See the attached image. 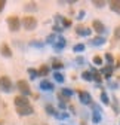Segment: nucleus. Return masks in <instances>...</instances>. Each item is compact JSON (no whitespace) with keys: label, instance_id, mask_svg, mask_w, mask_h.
Masks as SVG:
<instances>
[{"label":"nucleus","instance_id":"obj_1","mask_svg":"<svg viewBox=\"0 0 120 125\" xmlns=\"http://www.w3.org/2000/svg\"><path fill=\"white\" fill-rule=\"evenodd\" d=\"M21 25H22L27 31H31V30H34V28L37 27V20H36L34 17H31V15H27V17L22 18Z\"/></svg>","mask_w":120,"mask_h":125},{"label":"nucleus","instance_id":"obj_2","mask_svg":"<svg viewBox=\"0 0 120 125\" xmlns=\"http://www.w3.org/2000/svg\"><path fill=\"white\" fill-rule=\"evenodd\" d=\"M0 89H2L3 92H12L13 83L10 81V77H8V76H2V77H0Z\"/></svg>","mask_w":120,"mask_h":125},{"label":"nucleus","instance_id":"obj_3","mask_svg":"<svg viewBox=\"0 0 120 125\" xmlns=\"http://www.w3.org/2000/svg\"><path fill=\"white\" fill-rule=\"evenodd\" d=\"M8 27L10 31H18L19 27H21V21L19 18L17 17V15H10V17L8 18Z\"/></svg>","mask_w":120,"mask_h":125},{"label":"nucleus","instance_id":"obj_4","mask_svg":"<svg viewBox=\"0 0 120 125\" xmlns=\"http://www.w3.org/2000/svg\"><path fill=\"white\" fill-rule=\"evenodd\" d=\"M17 88H18V91L21 92V95H24V97H27V95H30V94H31V89H30L28 82L24 81V79H21V81L17 82Z\"/></svg>","mask_w":120,"mask_h":125},{"label":"nucleus","instance_id":"obj_5","mask_svg":"<svg viewBox=\"0 0 120 125\" xmlns=\"http://www.w3.org/2000/svg\"><path fill=\"white\" fill-rule=\"evenodd\" d=\"M17 113L19 116H30V115H33L34 113V109L31 104H28V106H22V107H17Z\"/></svg>","mask_w":120,"mask_h":125},{"label":"nucleus","instance_id":"obj_6","mask_svg":"<svg viewBox=\"0 0 120 125\" xmlns=\"http://www.w3.org/2000/svg\"><path fill=\"white\" fill-rule=\"evenodd\" d=\"M79 98H80V103L85 104V106L92 103V95L89 92H86V91H80L79 92Z\"/></svg>","mask_w":120,"mask_h":125},{"label":"nucleus","instance_id":"obj_7","mask_svg":"<svg viewBox=\"0 0 120 125\" xmlns=\"http://www.w3.org/2000/svg\"><path fill=\"white\" fill-rule=\"evenodd\" d=\"M65 45H67L65 39H64L62 36H59V37H56V42L53 43V49H55V51H62V49L65 48Z\"/></svg>","mask_w":120,"mask_h":125},{"label":"nucleus","instance_id":"obj_8","mask_svg":"<svg viewBox=\"0 0 120 125\" xmlns=\"http://www.w3.org/2000/svg\"><path fill=\"white\" fill-rule=\"evenodd\" d=\"M13 103H15V106L17 107H22V106H28L30 103H28V98L27 97H24V95H17L13 98Z\"/></svg>","mask_w":120,"mask_h":125},{"label":"nucleus","instance_id":"obj_9","mask_svg":"<svg viewBox=\"0 0 120 125\" xmlns=\"http://www.w3.org/2000/svg\"><path fill=\"white\" fill-rule=\"evenodd\" d=\"M92 28L96 31V33H104V31H105V25H104L99 20H94V22H92Z\"/></svg>","mask_w":120,"mask_h":125},{"label":"nucleus","instance_id":"obj_10","mask_svg":"<svg viewBox=\"0 0 120 125\" xmlns=\"http://www.w3.org/2000/svg\"><path fill=\"white\" fill-rule=\"evenodd\" d=\"M39 86H40L42 91H53V83L51 81H48V79H43Z\"/></svg>","mask_w":120,"mask_h":125},{"label":"nucleus","instance_id":"obj_11","mask_svg":"<svg viewBox=\"0 0 120 125\" xmlns=\"http://www.w3.org/2000/svg\"><path fill=\"white\" fill-rule=\"evenodd\" d=\"M0 52H2V55L6 57V58H10L12 57V49L8 46V43H3L2 46H0Z\"/></svg>","mask_w":120,"mask_h":125},{"label":"nucleus","instance_id":"obj_12","mask_svg":"<svg viewBox=\"0 0 120 125\" xmlns=\"http://www.w3.org/2000/svg\"><path fill=\"white\" fill-rule=\"evenodd\" d=\"M105 42H107L105 37H102V36H96V37L91 39V45H92V46H102Z\"/></svg>","mask_w":120,"mask_h":125},{"label":"nucleus","instance_id":"obj_13","mask_svg":"<svg viewBox=\"0 0 120 125\" xmlns=\"http://www.w3.org/2000/svg\"><path fill=\"white\" fill-rule=\"evenodd\" d=\"M113 70H114V66H110V64H108V66H105V67H102V70H101V72H102V74L105 76L107 79H110Z\"/></svg>","mask_w":120,"mask_h":125},{"label":"nucleus","instance_id":"obj_14","mask_svg":"<svg viewBox=\"0 0 120 125\" xmlns=\"http://www.w3.org/2000/svg\"><path fill=\"white\" fill-rule=\"evenodd\" d=\"M91 28H86V27H77L76 28V33L79 34V36H89L91 34Z\"/></svg>","mask_w":120,"mask_h":125},{"label":"nucleus","instance_id":"obj_15","mask_svg":"<svg viewBox=\"0 0 120 125\" xmlns=\"http://www.w3.org/2000/svg\"><path fill=\"white\" fill-rule=\"evenodd\" d=\"M24 9H25V12H36L37 10V5L34 2H30V3H25Z\"/></svg>","mask_w":120,"mask_h":125},{"label":"nucleus","instance_id":"obj_16","mask_svg":"<svg viewBox=\"0 0 120 125\" xmlns=\"http://www.w3.org/2000/svg\"><path fill=\"white\" fill-rule=\"evenodd\" d=\"M110 9L113 10V12H117V13H120V2H110Z\"/></svg>","mask_w":120,"mask_h":125},{"label":"nucleus","instance_id":"obj_17","mask_svg":"<svg viewBox=\"0 0 120 125\" xmlns=\"http://www.w3.org/2000/svg\"><path fill=\"white\" fill-rule=\"evenodd\" d=\"M82 79H83V81H86V82H91V81H94L92 73H91V72H83V73H82Z\"/></svg>","mask_w":120,"mask_h":125},{"label":"nucleus","instance_id":"obj_18","mask_svg":"<svg viewBox=\"0 0 120 125\" xmlns=\"http://www.w3.org/2000/svg\"><path fill=\"white\" fill-rule=\"evenodd\" d=\"M91 73H92V77H94V81H96V82H101V81H102L101 74H99V73H98V72H96V70H95L94 67L91 69Z\"/></svg>","mask_w":120,"mask_h":125},{"label":"nucleus","instance_id":"obj_19","mask_svg":"<svg viewBox=\"0 0 120 125\" xmlns=\"http://www.w3.org/2000/svg\"><path fill=\"white\" fill-rule=\"evenodd\" d=\"M61 95H64L65 98H70V97L73 95V91H71L70 88H62V89H61Z\"/></svg>","mask_w":120,"mask_h":125},{"label":"nucleus","instance_id":"obj_20","mask_svg":"<svg viewBox=\"0 0 120 125\" xmlns=\"http://www.w3.org/2000/svg\"><path fill=\"white\" fill-rule=\"evenodd\" d=\"M53 77H55V81L59 82V83H62V82H64V74H62V73H59V72H53Z\"/></svg>","mask_w":120,"mask_h":125},{"label":"nucleus","instance_id":"obj_21","mask_svg":"<svg viewBox=\"0 0 120 125\" xmlns=\"http://www.w3.org/2000/svg\"><path fill=\"white\" fill-rule=\"evenodd\" d=\"M99 97H101L102 104H110V98H108V95H107V92H105V91H102Z\"/></svg>","mask_w":120,"mask_h":125},{"label":"nucleus","instance_id":"obj_22","mask_svg":"<svg viewBox=\"0 0 120 125\" xmlns=\"http://www.w3.org/2000/svg\"><path fill=\"white\" fill-rule=\"evenodd\" d=\"M49 74V67L48 66H42L39 69V76H48Z\"/></svg>","mask_w":120,"mask_h":125},{"label":"nucleus","instance_id":"obj_23","mask_svg":"<svg viewBox=\"0 0 120 125\" xmlns=\"http://www.w3.org/2000/svg\"><path fill=\"white\" fill-rule=\"evenodd\" d=\"M44 110L48 112V115H52V116H55V115H56L55 107H53V106H51V104H46V107H44Z\"/></svg>","mask_w":120,"mask_h":125},{"label":"nucleus","instance_id":"obj_24","mask_svg":"<svg viewBox=\"0 0 120 125\" xmlns=\"http://www.w3.org/2000/svg\"><path fill=\"white\" fill-rule=\"evenodd\" d=\"M27 72H28V74H30V77H31V79H37V77H39V72H37L36 69H28Z\"/></svg>","mask_w":120,"mask_h":125},{"label":"nucleus","instance_id":"obj_25","mask_svg":"<svg viewBox=\"0 0 120 125\" xmlns=\"http://www.w3.org/2000/svg\"><path fill=\"white\" fill-rule=\"evenodd\" d=\"M73 51H74V52H83V51H85V45H83V43L74 45V46H73Z\"/></svg>","mask_w":120,"mask_h":125},{"label":"nucleus","instance_id":"obj_26","mask_svg":"<svg viewBox=\"0 0 120 125\" xmlns=\"http://www.w3.org/2000/svg\"><path fill=\"white\" fill-rule=\"evenodd\" d=\"M52 67L55 69V70H59V69H62L64 67V64L61 61H58V60H53V62H52Z\"/></svg>","mask_w":120,"mask_h":125},{"label":"nucleus","instance_id":"obj_27","mask_svg":"<svg viewBox=\"0 0 120 125\" xmlns=\"http://www.w3.org/2000/svg\"><path fill=\"white\" fill-rule=\"evenodd\" d=\"M55 118H58V119H67L68 118V113L67 112H56Z\"/></svg>","mask_w":120,"mask_h":125},{"label":"nucleus","instance_id":"obj_28","mask_svg":"<svg viewBox=\"0 0 120 125\" xmlns=\"http://www.w3.org/2000/svg\"><path fill=\"white\" fill-rule=\"evenodd\" d=\"M91 106H92V109H94V110L96 112V113H102V109H101V106L99 104H96V103H91Z\"/></svg>","mask_w":120,"mask_h":125},{"label":"nucleus","instance_id":"obj_29","mask_svg":"<svg viewBox=\"0 0 120 125\" xmlns=\"http://www.w3.org/2000/svg\"><path fill=\"white\" fill-rule=\"evenodd\" d=\"M99 121H101V113H96V112H94V113H92V122L98 124Z\"/></svg>","mask_w":120,"mask_h":125},{"label":"nucleus","instance_id":"obj_30","mask_svg":"<svg viewBox=\"0 0 120 125\" xmlns=\"http://www.w3.org/2000/svg\"><path fill=\"white\" fill-rule=\"evenodd\" d=\"M46 42H48V43H52V45H53V43L56 42V36H55V34H49V36L46 37Z\"/></svg>","mask_w":120,"mask_h":125},{"label":"nucleus","instance_id":"obj_31","mask_svg":"<svg viewBox=\"0 0 120 125\" xmlns=\"http://www.w3.org/2000/svg\"><path fill=\"white\" fill-rule=\"evenodd\" d=\"M105 60H107V62H108L110 66H111L113 62H114V58H113V55H111L110 52H107V54H105Z\"/></svg>","mask_w":120,"mask_h":125},{"label":"nucleus","instance_id":"obj_32","mask_svg":"<svg viewBox=\"0 0 120 125\" xmlns=\"http://www.w3.org/2000/svg\"><path fill=\"white\" fill-rule=\"evenodd\" d=\"M98 9H101V8H104V5H105V3H104V2H99V0H94V2H92Z\"/></svg>","mask_w":120,"mask_h":125},{"label":"nucleus","instance_id":"obj_33","mask_svg":"<svg viewBox=\"0 0 120 125\" xmlns=\"http://www.w3.org/2000/svg\"><path fill=\"white\" fill-rule=\"evenodd\" d=\"M94 62H95L96 66H102V58L96 55V57H94Z\"/></svg>","mask_w":120,"mask_h":125},{"label":"nucleus","instance_id":"obj_34","mask_svg":"<svg viewBox=\"0 0 120 125\" xmlns=\"http://www.w3.org/2000/svg\"><path fill=\"white\" fill-rule=\"evenodd\" d=\"M114 39H117V40L120 39V25L114 30Z\"/></svg>","mask_w":120,"mask_h":125},{"label":"nucleus","instance_id":"obj_35","mask_svg":"<svg viewBox=\"0 0 120 125\" xmlns=\"http://www.w3.org/2000/svg\"><path fill=\"white\" fill-rule=\"evenodd\" d=\"M5 6H6V2H5V0H0V12L5 9Z\"/></svg>","mask_w":120,"mask_h":125},{"label":"nucleus","instance_id":"obj_36","mask_svg":"<svg viewBox=\"0 0 120 125\" xmlns=\"http://www.w3.org/2000/svg\"><path fill=\"white\" fill-rule=\"evenodd\" d=\"M83 17H85V10H80L77 15V20H83Z\"/></svg>","mask_w":120,"mask_h":125},{"label":"nucleus","instance_id":"obj_37","mask_svg":"<svg viewBox=\"0 0 120 125\" xmlns=\"http://www.w3.org/2000/svg\"><path fill=\"white\" fill-rule=\"evenodd\" d=\"M113 109L116 112H119V104H117V98H114V106H113Z\"/></svg>","mask_w":120,"mask_h":125},{"label":"nucleus","instance_id":"obj_38","mask_svg":"<svg viewBox=\"0 0 120 125\" xmlns=\"http://www.w3.org/2000/svg\"><path fill=\"white\" fill-rule=\"evenodd\" d=\"M110 88H117V83H113V82H110Z\"/></svg>","mask_w":120,"mask_h":125},{"label":"nucleus","instance_id":"obj_39","mask_svg":"<svg viewBox=\"0 0 120 125\" xmlns=\"http://www.w3.org/2000/svg\"><path fill=\"white\" fill-rule=\"evenodd\" d=\"M0 125H2V122H0Z\"/></svg>","mask_w":120,"mask_h":125}]
</instances>
